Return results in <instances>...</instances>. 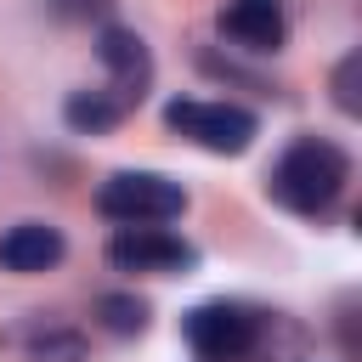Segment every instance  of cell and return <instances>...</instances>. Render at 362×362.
Returning a JSON list of instances; mask_svg holds the SVG:
<instances>
[{"mask_svg": "<svg viewBox=\"0 0 362 362\" xmlns=\"http://www.w3.org/2000/svg\"><path fill=\"white\" fill-rule=\"evenodd\" d=\"M164 124L175 136H187L192 147H204V153H243L255 141V130H260L249 107H238V102H198V96H175L164 107Z\"/></svg>", "mask_w": 362, "mask_h": 362, "instance_id": "obj_4", "label": "cell"}, {"mask_svg": "<svg viewBox=\"0 0 362 362\" xmlns=\"http://www.w3.org/2000/svg\"><path fill=\"white\" fill-rule=\"evenodd\" d=\"M62 232L45 226V221H17L6 238H0V266L17 272V277H34V272H51L62 260Z\"/></svg>", "mask_w": 362, "mask_h": 362, "instance_id": "obj_8", "label": "cell"}, {"mask_svg": "<svg viewBox=\"0 0 362 362\" xmlns=\"http://www.w3.org/2000/svg\"><path fill=\"white\" fill-rule=\"evenodd\" d=\"M28 362H85V339L74 328H34L28 334Z\"/></svg>", "mask_w": 362, "mask_h": 362, "instance_id": "obj_10", "label": "cell"}, {"mask_svg": "<svg viewBox=\"0 0 362 362\" xmlns=\"http://www.w3.org/2000/svg\"><path fill=\"white\" fill-rule=\"evenodd\" d=\"M96 57L107 68V96H119L124 107H136L147 96V85H153V57H147L141 34L136 28H102Z\"/></svg>", "mask_w": 362, "mask_h": 362, "instance_id": "obj_6", "label": "cell"}, {"mask_svg": "<svg viewBox=\"0 0 362 362\" xmlns=\"http://www.w3.org/2000/svg\"><path fill=\"white\" fill-rule=\"evenodd\" d=\"M107 266L113 272H147V277H170V272H192L198 249L187 238H175L170 226H119L107 238Z\"/></svg>", "mask_w": 362, "mask_h": 362, "instance_id": "obj_5", "label": "cell"}, {"mask_svg": "<svg viewBox=\"0 0 362 362\" xmlns=\"http://www.w3.org/2000/svg\"><path fill=\"white\" fill-rule=\"evenodd\" d=\"M124 113H130V107H124L119 96H107V90H74V96L62 102V119H68L74 130H85V136H102V130H113Z\"/></svg>", "mask_w": 362, "mask_h": 362, "instance_id": "obj_9", "label": "cell"}, {"mask_svg": "<svg viewBox=\"0 0 362 362\" xmlns=\"http://www.w3.org/2000/svg\"><path fill=\"white\" fill-rule=\"evenodd\" d=\"M96 209L113 226H164L187 209V187L158 170H119L96 187Z\"/></svg>", "mask_w": 362, "mask_h": 362, "instance_id": "obj_2", "label": "cell"}, {"mask_svg": "<svg viewBox=\"0 0 362 362\" xmlns=\"http://www.w3.org/2000/svg\"><path fill=\"white\" fill-rule=\"evenodd\" d=\"M198 362H243L260 351V311L243 300H204L181 322Z\"/></svg>", "mask_w": 362, "mask_h": 362, "instance_id": "obj_3", "label": "cell"}, {"mask_svg": "<svg viewBox=\"0 0 362 362\" xmlns=\"http://www.w3.org/2000/svg\"><path fill=\"white\" fill-rule=\"evenodd\" d=\"M356 74H362V57L351 51L339 68H334V102H339V113H356L362 102H356Z\"/></svg>", "mask_w": 362, "mask_h": 362, "instance_id": "obj_12", "label": "cell"}, {"mask_svg": "<svg viewBox=\"0 0 362 362\" xmlns=\"http://www.w3.org/2000/svg\"><path fill=\"white\" fill-rule=\"evenodd\" d=\"M221 34L243 51H283L288 11H283V0H226L221 6Z\"/></svg>", "mask_w": 362, "mask_h": 362, "instance_id": "obj_7", "label": "cell"}, {"mask_svg": "<svg viewBox=\"0 0 362 362\" xmlns=\"http://www.w3.org/2000/svg\"><path fill=\"white\" fill-rule=\"evenodd\" d=\"M96 317L113 334H141L147 328V300H136V294H102L96 300Z\"/></svg>", "mask_w": 362, "mask_h": 362, "instance_id": "obj_11", "label": "cell"}, {"mask_svg": "<svg viewBox=\"0 0 362 362\" xmlns=\"http://www.w3.org/2000/svg\"><path fill=\"white\" fill-rule=\"evenodd\" d=\"M345 181H351L345 147H334L328 136H294V141L283 147V158L272 164L266 192H272L288 215H322V209L339 204Z\"/></svg>", "mask_w": 362, "mask_h": 362, "instance_id": "obj_1", "label": "cell"}]
</instances>
